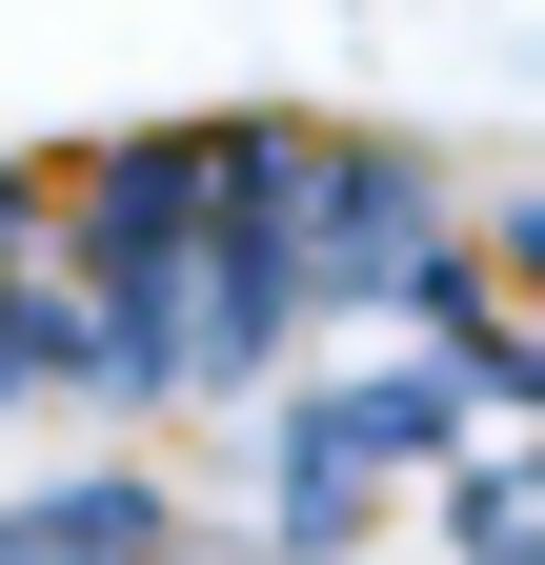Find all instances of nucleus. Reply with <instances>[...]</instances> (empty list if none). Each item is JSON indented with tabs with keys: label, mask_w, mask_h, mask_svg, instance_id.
Listing matches in <instances>:
<instances>
[{
	"label": "nucleus",
	"mask_w": 545,
	"mask_h": 565,
	"mask_svg": "<svg viewBox=\"0 0 545 565\" xmlns=\"http://www.w3.org/2000/svg\"><path fill=\"white\" fill-rule=\"evenodd\" d=\"M464 424H485V384L445 364V343H384V364H303L284 445H263V545L284 565H344L425 465H464Z\"/></svg>",
	"instance_id": "1"
},
{
	"label": "nucleus",
	"mask_w": 545,
	"mask_h": 565,
	"mask_svg": "<svg viewBox=\"0 0 545 565\" xmlns=\"http://www.w3.org/2000/svg\"><path fill=\"white\" fill-rule=\"evenodd\" d=\"M182 505L162 465H61V484H0V565H162Z\"/></svg>",
	"instance_id": "2"
}]
</instances>
